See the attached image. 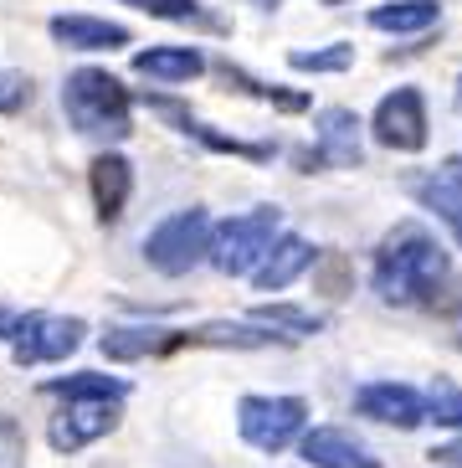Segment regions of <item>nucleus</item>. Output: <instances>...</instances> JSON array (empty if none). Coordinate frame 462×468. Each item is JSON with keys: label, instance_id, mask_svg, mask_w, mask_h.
Masks as SVG:
<instances>
[{"label": "nucleus", "instance_id": "5", "mask_svg": "<svg viewBox=\"0 0 462 468\" xmlns=\"http://www.w3.org/2000/svg\"><path fill=\"white\" fill-rule=\"evenodd\" d=\"M303 417H309V407L299 397H242V407H236L242 438L262 453H283L303 432Z\"/></svg>", "mask_w": 462, "mask_h": 468}, {"label": "nucleus", "instance_id": "30", "mask_svg": "<svg viewBox=\"0 0 462 468\" xmlns=\"http://www.w3.org/2000/svg\"><path fill=\"white\" fill-rule=\"evenodd\" d=\"M324 5H340V0H324Z\"/></svg>", "mask_w": 462, "mask_h": 468}, {"label": "nucleus", "instance_id": "10", "mask_svg": "<svg viewBox=\"0 0 462 468\" xmlns=\"http://www.w3.org/2000/svg\"><path fill=\"white\" fill-rule=\"evenodd\" d=\"M319 150L303 154V165H360V119L350 109H324L319 119Z\"/></svg>", "mask_w": 462, "mask_h": 468}, {"label": "nucleus", "instance_id": "12", "mask_svg": "<svg viewBox=\"0 0 462 468\" xmlns=\"http://www.w3.org/2000/svg\"><path fill=\"white\" fill-rule=\"evenodd\" d=\"M416 201L432 217H442L452 227V237L462 242V160H447L442 170H432L426 180H416Z\"/></svg>", "mask_w": 462, "mask_h": 468}, {"label": "nucleus", "instance_id": "8", "mask_svg": "<svg viewBox=\"0 0 462 468\" xmlns=\"http://www.w3.org/2000/svg\"><path fill=\"white\" fill-rule=\"evenodd\" d=\"M113 422H119V407H109V401H68V407L52 417L47 438H52L57 453H78V448H88L93 438L113 432Z\"/></svg>", "mask_w": 462, "mask_h": 468}, {"label": "nucleus", "instance_id": "7", "mask_svg": "<svg viewBox=\"0 0 462 468\" xmlns=\"http://www.w3.org/2000/svg\"><path fill=\"white\" fill-rule=\"evenodd\" d=\"M375 129V144L385 150H401V154H416L426 144V103L416 88H395V93L381 98V109L370 119Z\"/></svg>", "mask_w": 462, "mask_h": 468}, {"label": "nucleus", "instance_id": "3", "mask_svg": "<svg viewBox=\"0 0 462 468\" xmlns=\"http://www.w3.org/2000/svg\"><path fill=\"white\" fill-rule=\"evenodd\" d=\"M211 237L216 232H211V217H205L201 207L175 211V217H164L160 227L144 237V258H150L154 273L180 278V273H191V268H201V262L211 258Z\"/></svg>", "mask_w": 462, "mask_h": 468}, {"label": "nucleus", "instance_id": "28", "mask_svg": "<svg viewBox=\"0 0 462 468\" xmlns=\"http://www.w3.org/2000/svg\"><path fill=\"white\" fill-rule=\"evenodd\" d=\"M11 330H16V319H11V314H0V340H5Z\"/></svg>", "mask_w": 462, "mask_h": 468}, {"label": "nucleus", "instance_id": "31", "mask_svg": "<svg viewBox=\"0 0 462 468\" xmlns=\"http://www.w3.org/2000/svg\"><path fill=\"white\" fill-rule=\"evenodd\" d=\"M457 350H462V335H457Z\"/></svg>", "mask_w": 462, "mask_h": 468}, {"label": "nucleus", "instance_id": "2", "mask_svg": "<svg viewBox=\"0 0 462 468\" xmlns=\"http://www.w3.org/2000/svg\"><path fill=\"white\" fill-rule=\"evenodd\" d=\"M62 109L78 124V134L123 139L129 134V88L103 68H78L62 83Z\"/></svg>", "mask_w": 462, "mask_h": 468}, {"label": "nucleus", "instance_id": "20", "mask_svg": "<svg viewBox=\"0 0 462 468\" xmlns=\"http://www.w3.org/2000/svg\"><path fill=\"white\" fill-rule=\"evenodd\" d=\"M252 324H262L272 335H288V340H303V335L324 330V319L313 309H293V303H262V309H252Z\"/></svg>", "mask_w": 462, "mask_h": 468}, {"label": "nucleus", "instance_id": "9", "mask_svg": "<svg viewBox=\"0 0 462 468\" xmlns=\"http://www.w3.org/2000/svg\"><path fill=\"white\" fill-rule=\"evenodd\" d=\"M354 407L365 417H375V422L385 427H416L426 422V401L411 391V386H395V381H375V386H360L354 391Z\"/></svg>", "mask_w": 462, "mask_h": 468}, {"label": "nucleus", "instance_id": "1", "mask_svg": "<svg viewBox=\"0 0 462 468\" xmlns=\"http://www.w3.org/2000/svg\"><path fill=\"white\" fill-rule=\"evenodd\" d=\"M370 283L385 303H426L452 283V268H447V252L436 248V237L416 221H406L381 242Z\"/></svg>", "mask_w": 462, "mask_h": 468}, {"label": "nucleus", "instance_id": "11", "mask_svg": "<svg viewBox=\"0 0 462 468\" xmlns=\"http://www.w3.org/2000/svg\"><path fill=\"white\" fill-rule=\"evenodd\" d=\"M303 463L313 468H381V458L370 453L360 438H350L344 427H313L303 438Z\"/></svg>", "mask_w": 462, "mask_h": 468}, {"label": "nucleus", "instance_id": "21", "mask_svg": "<svg viewBox=\"0 0 462 468\" xmlns=\"http://www.w3.org/2000/svg\"><path fill=\"white\" fill-rule=\"evenodd\" d=\"M180 345H236V350H257L272 345V335H262V324H205V330H180Z\"/></svg>", "mask_w": 462, "mask_h": 468}, {"label": "nucleus", "instance_id": "24", "mask_svg": "<svg viewBox=\"0 0 462 468\" xmlns=\"http://www.w3.org/2000/svg\"><path fill=\"white\" fill-rule=\"evenodd\" d=\"M123 5H139L160 21H201V0H123Z\"/></svg>", "mask_w": 462, "mask_h": 468}, {"label": "nucleus", "instance_id": "15", "mask_svg": "<svg viewBox=\"0 0 462 468\" xmlns=\"http://www.w3.org/2000/svg\"><path fill=\"white\" fill-rule=\"evenodd\" d=\"M103 356L109 360H144V356H160V350H175L180 330H154V324H119V330L103 335Z\"/></svg>", "mask_w": 462, "mask_h": 468}, {"label": "nucleus", "instance_id": "22", "mask_svg": "<svg viewBox=\"0 0 462 468\" xmlns=\"http://www.w3.org/2000/svg\"><path fill=\"white\" fill-rule=\"evenodd\" d=\"M288 62H293L299 72H344L354 62V47L334 42V47H324V52H293Z\"/></svg>", "mask_w": 462, "mask_h": 468}, {"label": "nucleus", "instance_id": "17", "mask_svg": "<svg viewBox=\"0 0 462 468\" xmlns=\"http://www.w3.org/2000/svg\"><path fill=\"white\" fill-rule=\"evenodd\" d=\"M134 72L160 83H191L195 72H205V57L195 47H150V52H134Z\"/></svg>", "mask_w": 462, "mask_h": 468}, {"label": "nucleus", "instance_id": "23", "mask_svg": "<svg viewBox=\"0 0 462 468\" xmlns=\"http://www.w3.org/2000/svg\"><path fill=\"white\" fill-rule=\"evenodd\" d=\"M426 422H436V427H462V391H457V386H436L432 401H426Z\"/></svg>", "mask_w": 462, "mask_h": 468}, {"label": "nucleus", "instance_id": "27", "mask_svg": "<svg viewBox=\"0 0 462 468\" xmlns=\"http://www.w3.org/2000/svg\"><path fill=\"white\" fill-rule=\"evenodd\" d=\"M432 458H442V463H452V468H462V438L457 442H447V448H436Z\"/></svg>", "mask_w": 462, "mask_h": 468}, {"label": "nucleus", "instance_id": "26", "mask_svg": "<svg viewBox=\"0 0 462 468\" xmlns=\"http://www.w3.org/2000/svg\"><path fill=\"white\" fill-rule=\"evenodd\" d=\"M31 103V78L26 72H0V113H16Z\"/></svg>", "mask_w": 462, "mask_h": 468}, {"label": "nucleus", "instance_id": "29", "mask_svg": "<svg viewBox=\"0 0 462 468\" xmlns=\"http://www.w3.org/2000/svg\"><path fill=\"white\" fill-rule=\"evenodd\" d=\"M457 109H462V78H457Z\"/></svg>", "mask_w": 462, "mask_h": 468}, {"label": "nucleus", "instance_id": "13", "mask_svg": "<svg viewBox=\"0 0 462 468\" xmlns=\"http://www.w3.org/2000/svg\"><path fill=\"white\" fill-rule=\"evenodd\" d=\"M52 37L72 52H109L129 47V27L119 21H98V16H52Z\"/></svg>", "mask_w": 462, "mask_h": 468}, {"label": "nucleus", "instance_id": "18", "mask_svg": "<svg viewBox=\"0 0 462 468\" xmlns=\"http://www.w3.org/2000/svg\"><path fill=\"white\" fill-rule=\"evenodd\" d=\"M41 391H47V397H62V401H109V407H119V401L129 397V381L98 376V371H78V376H62V381H47Z\"/></svg>", "mask_w": 462, "mask_h": 468}, {"label": "nucleus", "instance_id": "6", "mask_svg": "<svg viewBox=\"0 0 462 468\" xmlns=\"http://www.w3.org/2000/svg\"><path fill=\"white\" fill-rule=\"evenodd\" d=\"M82 335H88L82 319L26 314V319H16L11 345H16V360H21V366H41V360H68L82 345Z\"/></svg>", "mask_w": 462, "mask_h": 468}, {"label": "nucleus", "instance_id": "16", "mask_svg": "<svg viewBox=\"0 0 462 468\" xmlns=\"http://www.w3.org/2000/svg\"><path fill=\"white\" fill-rule=\"evenodd\" d=\"M313 268V248L309 242H303V237H278V242H272V252L268 258H262V268L252 278H257V289H288V283H293V278L299 273H309Z\"/></svg>", "mask_w": 462, "mask_h": 468}, {"label": "nucleus", "instance_id": "4", "mask_svg": "<svg viewBox=\"0 0 462 468\" xmlns=\"http://www.w3.org/2000/svg\"><path fill=\"white\" fill-rule=\"evenodd\" d=\"M278 207H262V211H247V217H231L216 227L211 237V262H216L226 278H242V273H257L262 258L272 252L278 242Z\"/></svg>", "mask_w": 462, "mask_h": 468}, {"label": "nucleus", "instance_id": "14", "mask_svg": "<svg viewBox=\"0 0 462 468\" xmlns=\"http://www.w3.org/2000/svg\"><path fill=\"white\" fill-rule=\"evenodd\" d=\"M88 180H93L98 217H103V221H119L123 207H129V186H134V170H129V160H123V154H98L93 170H88Z\"/></svg>", "mask_w": 462, "mask_h": 468}, {"label": "nucleus", "instance_id": "25", "mask_svg": "<svg viewBox=\"0 0 462 468\" xmlns=\"http://www.w3.org/2000/svg\"><path fill=\"white\" fill-rule=\"evenodd\" d=\"M26 463V432L16 427V417L0 412V468H21Z\"/></svg>", "mask_w": 462, "mask_h": 468}, {"label": "nucleus", "instance_id": "19", "mask_svg": "<svg viewBox=\"0 0 462 468\" xmlns=\"http://www.w3.org/2000/svg\"><path fill=\"white\" fill-rule=\"evenodd\" d=\"M436 16H442L436 0H391V5H375V11H370V27L406 37V31H426Z\"/></svg>", "mask_w": 462, "mask_h": 468}]
</instances>
